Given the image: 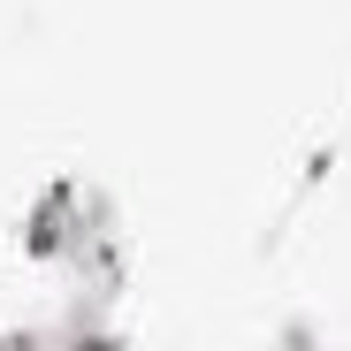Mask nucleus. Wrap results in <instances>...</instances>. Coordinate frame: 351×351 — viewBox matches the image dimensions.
I'll list each match as a JSON object with an SVG mask.
<instances>
[]
</instances>
